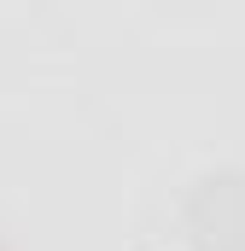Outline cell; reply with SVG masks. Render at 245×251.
Wrapping results in <instances>:
<instances>
[{
	"mask_svg": "<svg viewBox=\"0 0 245 251\" xmlns=\"http://www.w3.org/2000/svg\"><path fill=\"white\" fill-rule=\"evenodd\" d=\"M187 222L204 251H245V176H216L198 181Z\"/></svg>",
	"mask_w": 245,
	"mask_h": 251,
	"instance_id": "1",
	"label": "cell"
}]
</instances>
